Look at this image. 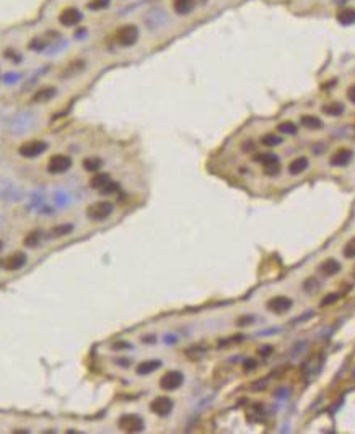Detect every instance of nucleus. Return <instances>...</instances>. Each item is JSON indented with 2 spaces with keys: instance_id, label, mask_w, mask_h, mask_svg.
Masks as SVG:
<instances>
[{
  "instance_id": "36",
  "label": "nucleus",
  "mask_w": 355,
  "mask_h": 434,
  "mask_svg": "<svg viewBox=\"0 0 355 434\" xmlns=\"http://www.w3.org/2000/svg\"><path fill=\"white\" fill-rule=\"evenodd\" d=\"M256 361L254 359H248L245 361V371H250V369H256Z\"/></svg>"
},
{
  "instance_id": "29",
  "label": "nucleus",
  "mask_w": 355,
  "mask_h": 434,
  "mask_svg": "<svg viewBox=\"0 0 355 434\" xmlns=\"http://www.w3.org/2000/svg\"><path fill=\"white\" fill-rule=\"evenodd\" d=\"M342 254L345 258H355V237L347 241V244H345L342 249Z\"/></svg>"
},
{
  "instance_id": "34",
  "label": "nucleus",
  "mask_w": 355,
  "mask_h": 434,
  "mask_svg": "<svg viewBox=\"0 0 355 434\" xmlns=\"http://www.w3.org/2000/svg\"><path fill=\"white\" fill-rule=\"evenodd\" d=\"M274 395H275L277 398H287L290 395V390L289 389H279Z\"/></svg>"
},
{
  "instance_id": "38",
  "label": "nucleus",
  "mask_w": 355,
  "mask_h": 434,
  "mask_svg": "<svg viewBox=\"0 0 355 434\" xmlns=\"http://www.w3.org/2000/svg\"><path fill=\"white\" fill-rule=\"evenodd\" d=\"M354 276H355V267H354Z\"/></svg>"
},
{
  "instance_id": "35",
  "label": "nucleus",
  "mask_w": 355,
  "mask_h": 434,
  "mask_svg": "<svg viewBox=\"0 0 355 434\" xmlns=\"http://www.w3.org/2000/svg\"><path fill=\"white\" fill-rule=\"evenodd\" d=\"M347 98H349L350 102H354V104H355V85H352L347 90Z\"/></svg>"
},
{
  "instance_id": "31",
  "label": "nucleus",
  "mask_w": 355,
  "mask_h": 434,
  "mask_svg": "<svg viewBox=\"0 0 355 434\" xmlns=\"http://www.w3.org/2000/svg\"><path fill=\"white\" fill-rule=\"evenodd\" d=\"M118 189H119V184H118V182H114V180H109V182L106 184L104 187L100 190V192L103 194V195H109V194L116 192V190H118Z\"/></svg>"
},
{
  "instance_id": "3",
  "label": "nucleus",
  "mask_w": 355,
  "mask_h": 434,
  "mask_svg": "<svg viewBox=\"0 0 355 434\" xmlns=\"http://www.w3.org/2000/svg\"><path fill=\"white\" fill-rule=\"evenodd\" d=\"M47 150V143L42 140H28L18 146V155L26 159H33L41 156Z\"/></svg>"
},
{
  "instance_id": "25",
  "label": "nucleus",
  "mask_w": 355,
  "mask_h": 434,
  "mask_svg": "<svg viewBox=\"0 0 355 434\" xmlns=\"http://www.w3.org/2000/svg\"><path fill=\"white\" fill-rule=\"evenodd\" d=\"M254 161H257V163H261V164L266 168V166L277 164V163H279V158H277V155L267 153V155H256V156H254Z\"/></svg>"
},
{
  "instance_id": "24",
  "label": "nucleus",
  "mask_w": 355,
  "mask_h": 434,
  "mask_svg": "<svg viewBox=\"0 0 355 434\" xmlns=\"http://www.w3.org/2000/svg\"><path fill=\"white\" fill-rule=\"evenodd\" d=\"M323 112L331 117H337L344 112V104H340V102H331V104L323 106Z\"/></svg>"
},
{
  "instance_id": "10",
  "label": "nucleus",
  "mask_w": 355,
  "mask_h": 434,
  "mask_svg": "<svg viewBox=\"0 0 355 434\" xmlns=\"http://www.w3.org/2000/svg\"><path fill=\"white\" fill-rule=\"evenodd\" d=\"M26 260H28L26 254L17 251V252L10 254V256L3 260V267H5V270H8V272H17L26 265Z\"/></svg>"
},
{
  "instance_id": "17",
  "label": "nucleus",
  "mask_w": 355,
  "mask_h": 434,
  "mask_svg": "<svg viewBox=\"0 0 355 434\" xmlns=\"http://www.w3.org/2000/svg\"><path fill=\"white\" fill-rule=\"evenodd\" d=\"M308 166H310L308 158H306V156H298V158H295L289 164V173L292 176H298L303 173L305 169H308Z\"/></svg>"
},
{
  "instance_id": "28",
  "label": "nucleus",
  "mask_w": 355,
  "mask_h": 434,
  "mask_svg": "<svg viewBox=\"0 0 355 434\" xmlns=\"http://www.w3.org/2000/svg\"><path fill=\"white\" fill-rule=\"evenodd\" d=\"M277 130H280L282 134L295 135L296 134V125L293 124V122H290V120H284V122H280V124L277 125Z\"/></svg>"
},
{
  "instance_id": "1",
  "label": "nucleus",
  "mask_w": 355,
  "mask_h": 434,
  "mask_svg": "<svg viewBox=\"0 0 355 434\" xmlns=\"http://www.w3.org/2000/svg\"><path fill=\"white\" fill-rule=\"evenodd\" d=\"M139 36H140L139 28L132 23H127V24H123V26L116 31L114 41L118 42L121 47H132L134 44H137Z\"/></svg>"
},
{
  "instance_id": "19",
  "label": "nucleus",
  "mask_w": 355,
  "mask_h": 434,
  "mask_svg": "<svg viewBox=\"0 0 355 434\" xmlns=\"http://www.w3.org/2000/svg\"><path fill=\"white\" fill-rule=\"evenodd\" d=\"M82 166L86 173H98L103 166V159L98 158V156H86V158L82 161Z\"/></svg>"
},
{
  "instance_id": "18",
  "label": "nucleus",
  "mask_w": 355,
  "mask_h": 434,
  "mask_svg": "<svg viewBox=\"0 0 355 434\" xmlns=\"http://www.w3.org/2000/svg\"><path fill=\"white\" fill-rule=\"evenodd\" d=\"M337 23L342 24V26H350V24H355V10L354 8H342L337 12Z\"/></svg>"
},
{
  "instance_id": "20",
  "label": "nucleus",
  "mask_w": 355,
  "mask_h": 434,
  "mask_svg": "<svg viewBox=\"0 0 355 434\" xmlns=\"http://www.w3.org/2000/svg\"><path fill=\"white\" fill-rule=\"evenodd\" d=\"M41 239H42L41 231H38V229H35V231H30V233H28L26 236H25V239H23V246H25V247H30V249H35V247L40 246Z\"/></svg>"
},
{
  "instance_id": "21",
  "label": "nucleus",
  "mask_w": 355,
  "mask_h": 434,
  "mask_svg": "<svg viewBox=\"0 0 355 434\" xmlns=\"http://www.w3.org/2000/svg\"><path fill=\"white\" fill-rule=\"evenodd\" d=\"M109 180H111L109 174H106V173H95L93 178L90 179V185L93 189H96V190H101L106 184L109 182Z\"/></svg>"
},
{
  "instance_id": "13",
  "label": "nucleus",
  "mask_w": 355,
  "mask_h": 434,
  "mask_svg": "<svg viewBox=\"0 0 355 434\" xmlns=\"http://www.w3.org/2000/svg\"><path fill=\"white\" fill-rule=\"evenodd\" d=\"M352 156H354L352 150L340 148V150L335 151L333 156H331L329 163L333 164V166H347L350 163V159H352Z\"/></svg>"
},
{
  "instance_id": "15",
  "label": "nucleus",
  "mask_w": 355,
  "mask_h": 434,
  "mask_svg": "<svg viewBox=\"0 0 355 434\" xmlns=\"http://www.w3.org/2000/svg\"><path fill=\"white\" fill-rule=\"evenodd\" d=\"M196 7V2L194 0H174L173 2V10L174 13L179 15V17H186L189 15Z\"/></svg>"
},
{
  "instance_id": "30",
  "label": "nucleus",
  "mask_w": 355,
  "mask_h": 434,
  "mask_svg": "<svg viewBox=\"0 0 355 434\" xmlns=\"http://www.w3.org/2000/svg\"><path fill=\"white\" fill-rule=\"evenodd\" d=\"M318 280H316L314 276H310L308 280H305V283H303V290L306 291V293H314V291H318Z\"/></svg>"
},
{
  "instance_id": "23",
  "label": "nucleus",
  "mask_w": 355,
  "mask_h": 434,
  "mask_svg": "<svg viewBox=\"0 0 355 434\" xmlns=\"http://www.w3.org/2000/svg\"><path fill=\"white\" fill-rule=\"evenodd\" d=\"M72 231H74V226L69 223H65V224H57V226L52 228L51 234H52V237H64V236H69Z\"/></svg>"
},
{
  "instance_id": "22",
  "label": "nucleus",
  "mask_w": 355,
  "mask_h": 434,
  "mask_svg": "<svg viewBox=\"0 0 355 434\" xmlns=\"http://www.w3.org/2000/svg\"><path fill=\"white\" fill-rule=\"evenodd\" d=\"M301 125H303L305 129L316 130V129H321V127H323V120L316 116H303L301 117Z\"/></svg>"
},
{
  "instance_id": "6",
  "label": "nucleus",
  "mask_w": 355,
  "mask_h": 434,
  "mask_svg": "<svg viewBox=\"0 0 355 434\" xmlns=\"http://www.w3.org/2000/svg\"><path fill=\"white\" fill-rule=\"evenodd\" d=\"M184 384V374L179 371H168L160 377V389L167 390V392H173L178 390Z\"/></svg>"
},
{
  "instance_id": "16",
  "label": "nucleus",
  "mask_w": 355,
  "mask_h": 434,
  "mask_svg": "<svg viewBox=\"0 0 355 434\" xmlns=\"http://www.w3.org/2000/svg\"><path fill=\"white\" fill-rule=\"evenodd\" d=\"M319 272L326 276H334L340 272V263L335 258H328L319 265Z\"/></svg>"
},
{
  "instance_id": "33",
  "label": "nucleus",
  "mask_w": 355,
  "mask_h": 434,
  "mask_svg": "<svg viewBox=\"0 0 355 434\" xmlns=\"http://www.w3.org/2000/svg\"><path fill=\"white\" fill-rule=\"evenodd\" d=\"M279 169H280L279 163H277V164H271V166H266V168H264V173H266V174H269V176H274V174H279Z\"/></svg>"
},
{
  "instance_id": "12",
  "label": "nucleus",
  "mask_w": 355,
  "mask_h": 434,
  "mask_svg": "<svg viewBox=\"0 0 355 434\" xmlns=\"http://www.w3.org/2000/svg\"><path fill=\"white\" fill-rule=\"evenodd\" d=\"M85 70V60H74L70 63H67V65L61 70V75L65 78V80H69V78H75L77 75H79L80 72Z\"/></svg>"
},
{
  "instance_id": "14",
  "label": "nucleus",
  "mask_w": 355,
  "mask_h": 434,
  "mask_svg": "<svg viewBox=\"0 0 355 434\" xmlns=\"http://www.w3.org/2000/svg\"><path fill=\"white\" fill-rule=\"evenodd\" d=\"M162 368V361L160 359H148V361H144V363H140L137 368H135V373H137L139 375H148L155 373L157 369Z\"/></svg>"
},
{
  "instance_id": "5",
  "label": "nucleus",
  "mask_w": 355,
  "mask_h": 434,
  "mask_svg": "<svg viewBox=\"0 0 355 434\" xmlns=\"http://www.w3.org/2000/svg\"><path fill=\"white\" fill-rule=\"evenodd\" d=\"M118 426L124 433H142L145 429V423L139 414H123L118 419Z\"/></svg>"
},
{
  "instance_id": "9",
  "label": "nucleus",
  "mask_w": 355,
  "mask_h": 434,
  "mask_svg": "<svg viewBox=\"0 0 355 434\" xmlns=\"http://www.w3.org/2000/svg\"><path fill=\"white\" fill-rule=\"evenodd\" d=\"M292 306H293V301L287 296H275L267 301V309L274 314H285L287 311L292 309Z\"/></svg>"
},
{
  "instance_id": "8",
  "label": "nucleus",
  "mask_w": 355,
  "mask_h": 434,
  "mask_svg": "<svg viewBox=\"0 0 355 434\" xmlns=\"http://www.w3.org/2000/svg\"><path fill=\"white\" fill-rule=\"evenodd\" d=\"M173 400L169 397H157L152 400V403H150V410L158 414V416H168L169 413L173 412Z\"/></svg>"
},
{
  "instance_id": "37",
  "label": "nucleus",
  "mask_w": 355,
  "mask_h": 434,
  "mask_svg": "<svg viewBox=\"0 0 355 434\" xmlns=\"http://www.w3.org/2000/svg\"><path fill=\"white\" fill-rule=\"evenodd\" d=\"M271 350H272V346H264V348H261L259 353H261L262 356H269V355H271Z\"/></svg>"
},
{
  "instance_id": "4",
  "label": "nucleus",
  "mask_w": 355,
  "mask_h": 434,
  "mask_svg": "<svg viewBox=\"0 0 355 434\" xmlns=\"http://www.w3.org/2000/svg\"><path fill=\"white\" fill-rule=\"evenodd\" d=\"M72 168V158L69 155L56 153L47 159V173L51 174H64Z\"/></svg>"
},
{
  "instance_id": "2",
  "label": "nucleus",
  "mask_w": 355,
  "mask_h": 434,
  "mask_svg": "<svg viewBox=\"0 0 355 434\" xmlns=\"http://www.w3.org/2000/svg\"><path fill=\"white\" fill-rule=\"evenodd\" d=\"M114 212V205L111 202H106V200H101V202H95L86 207V217L93 221H104L108 219Z\"/></svg>"
},
{
  "instance_id": "27",
  "label": "nucleus",
  "mask_w": 355,
  "mask_h": 434,
  "mask_svg": "<svg viewBox=\"0 0 355 434\" xmlns=\"http://www.w3.org/2000/svg\"><path fill=\"white\" fill-rule=\"evenodd\" d=\"M111 3V0H90L88 3H86V7H88V10H93V12H101V10L108 8Z\"/></svg>"
},
{
  "instance_id": "32",
  "label": "nucleus",
  "mask_w": 355,
  "mask_h": 434,
  "mask_svg": "<svg viewBox=\"0 0 355 434\" xmlns=\"http://www.w3.org/2000/svg\"><path fill=\"white\" fill-rule=\"evenodd\" d=\"M339 297H340V295H337V293H333V295H328V296H324V297H323V301L319 302V306H321V307H324V306L334 304V302L337 301Z\"/></svg>"
},
{
  "instance_id": "26",
  "label": "nucleus",
  "mask_w": 355,
  "mask_h": 434,
  "mask_svg": "<svg viewBox=\"0 0 355 434\" xmlns=\"http://www.w3.org/2000/svg\"><path fill=\"white\" fill-rule=\"evenodd\" d=\"M261 143L266 146H277L282 143V137H279L277 134H266L261 137Z\"/></svg>"
},
{
  "instance_id": "11",
  "label": "nucleus",
  "mask_w": 355,
  "mask_h": 434,
  "mask_svg": "<svg viewBox=\"0 0 355 434\" xmlns=\"http://www.w3.org/2000/svg\"><path fill=\"white\" fill-rule=\"evenodd\" d=\"M56 96H57V88L47 85V86H41L40 90L33 95L31 101L36 102V104H46V102L54 99Z\"/></svg>"
},
{
  "instance_id": "7",
  "label": "nucleus",
  "mask_w": 355,
  "mask_h": 434,
  "mask_svg": "<svg viewBox=\"0 0 355 434\" xmlns=\"http://www.w3.org/2000/svg\"><path fill=\"white\" fill-rule=\"evenodd\" d=\"M84 20V15L77 7H65L59 13V23L65 28H74Z\"/></svg>"
},
{
  "instance_id": "39",
  "label": "nucleus",
  "mask_w": 355,
  "mask_h": 434,
  "mask_svg": "<svg viewBox=\"0 0 355 434\" xmlns=\"http://www.w3.org/2000/svg\"><path fill=\"white\" fill-rule=\"evenodd\" d=\"M0 247H2V242H0Z\"/></svg>"
}]
</instances>
